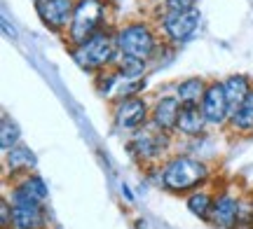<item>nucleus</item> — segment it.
Returning <instances> with one entry per match:
<instances>
[{"label": "nucleus", "instance_id": "1", "mask_svg": "<svg viewBox=\"0 0 253 229\" xmlns=\"http://www.w3.org/2000/svg\"><path fill=\"white\" fill-rule=\"evenodd\" d=\"M157 171V185L171 194H185L195 192L204 187L211 178V168L207 162L190 155H171Z\"/></svg>", "mask_w": 253, "mask_h": 229}, {"label": "nucleus", "instance_id": "2", "mask_svg": "<svg viewBox=\"0 0 253 229\" xmlns=\"http://www.w3.org/2000/svg\"><path fill=\"white\" fill-rule=\"evenodd\" d=\"M71 56L80 70L96 75L101 70H106V68L118 64V59H120L118 37H115V33L110 28H103L96 35H91L89 40L71 47Z\"/></svg>", "mask_w": 253, "mask_h": 229}, {"label": "nucleus", "instance_id": "3", "mask_svg": "<svg viewBox=\"0 0 253 229\" xmlns=\"http://www.w3.org/2000/svg\"><path fill=\"white\" fill-rule=\"evenodd\" d=\"M126 150L145 171H153L171 157V133H164L155 124H145L126 138Z\"/></svg>", "mask_w": 253, "mask_h": 229}, {"label": "nucleus", "instance_id": "4", "mask_svg": "<svg viewBox=\"0 0 253 229\" xmlns=\"http://www.w3.org/2000/svg\"><path fill=\"white\" fill-rule=\"evenodd\" d=\"M115 37H118L120 59H125V61H136V64L145 65L160 49V37L153 31V26L145 21H131V24L118 28Z\"/></svg>", "mask_w": 253, "mask_h": 229}, {"label": "nucleus", "instance_id": "5", "mask_svg": "<svg viewBox=\"0 0 253 229\" xmlns=\"http://www.w3.org/2000/svg\"><path fill=\"white\" fill-rule=\"evenodd\" d=\"M106 19H108V12L103 0H75L71 26L66 31V42L75 47L89 40L91 35L106 28Z\"/></svg>", "mask_w": 253, "mask_h": 229}, {"label": "nucleus", "instance_id": "6", "mask_svg": "<svg viewBox=\"0 0 253 229\" xmlns=\"http://www.w3.org/2000/svg\"><path fill=\"white\" fill-rule=\"evenodd\" d=\"M246 201L249 199L232 192V187H225V190L216 192L213 208H211V215H209V225L216 229H239Z\"/></svg>", "mask_w": 253, "mask_h": 229}, {"label": "nucleus", "instance_id": "7", "mask_svg": "<svg viewBox=\"0 0 253 229\" xmlns=\"http://www.w3.org/2000/svg\"><path fill=\"white\" fill-rule=\"evenodd\" d=\"M113 124L122 133H134L150 124V103L143 96H129L113 103Z\"/></svg>", "mask_w": 253, "mask_h": 229}, {"label": "nucleus", "instance_id": "8", "mask_svg": "<svg viewBox=\"0 0 253 229\" xmlns=\"http://www.w3.org/2000/svg\"><path fill=\"white\" fill-rule=\"evenodd\" d=\"M160 28H162L164 37L173 42V45H183L190 37L197 33L199 28V12L190 9V12H176V9H164L160 17Z\"/></svg>", "mask_w": 253, "mask_h": 229}, {"label": "nucleus", "instance_id": "9", "mask_svg": "<svg viewBox=\"0 0 253 229\" xmlns=\"http://www.w3.org/2000/svg\"><path fill=\"white\" fill-rule=\"evenodd\" d=\"M47 185L40 175L33 173H24L17 178H9V190L7 196L9 203H47Z\"/></svg>", "mask_w": 253, "mask_h": 229}, {"label": "nucleus", "instance_id": "10", "mask_svg": "<svg viewBox=\"0 0 253 229\" xmlns=\"http://www.w3.org/2000/svg\"><path fill=\"white\" fill-rule=\"evenodd\" d=\"M75 0H36V14L52 33H63L71 26Z\"/></svg>", "mask_w": 253, "mask_h": 229}, {"label": "nucleus", "instance_id": "11", "mask_svg": "<svg viewBox=\"0 0 253 229\" xmlns=\"http://www.w3.org/2000/svg\"><path fill=\"white\" fill-rule=\"evenodd\" d=\"M202 112L207 117L209 127H227L232 108H230L223 82H209L207 94L202 98Z\"/></svg>", "mask_w": 253, "mask_h": 229}, {"label": "nucleus", "instance_id": "12", "mask_svg": "<svg viewBox=\"0 0 253 229\" xmlns=\"http://www.w3.org/2000/svg\"><path fill=\"white\" fill-rule=\"evenodd\" d=\"M178 115H181V101L176 96H160L150 105V124H155L164 133H176Z\"/></svg>", "mask_w": 253, "mask_h": 229}, {"label": "nucleus", "instance_id": "13", "mask_svg": "<svg viewBox=\"0 0 253 229\" xmlns=\"http://www.w3.org/2000/svg\"><path fill=\"white\" fill-rule=\"evenodd\" d=\"M49 215L45 203H12V227L9 229H47Z\"/></svg>", "mask_w": 253, "mask_h": 229}, {"label": "nucleus", "instance_id": "14", "mask_svg": "<svg viewBox=\"0 0 253 229\" xmlns=\"http://www.w3.org/2000/svg\"><path fill=\"white\" fill-rule=\"evenodd\" d=\"M2 164H5V178H17L24 173L36 171V155L33 150L19 143L9 152H2Z\"/></svg>", "mask_w": 253, "mask_h": 229}, {"label": "nucleus", "instance_id": "15", "mask_svg": "<svg viewBox=\"0 0 253 229\" xmlns=\"http://www.w3.org/2000/svg\"><path fill=\"white\" fill-rule=\"evenodd\" d=\"M207 127L209 122L204 117V112H202V105H181L176 133H181L185 138H199Z\"/></svg>", "mask_w": 253, "mask_h": 229}, {"label": "nucleus", "instance_id": "16", "mask_svg": "<svg viewBox=\"0 0 253 229\" xmlns=\"http://www.w3.org/2000/svg\"><path fill=\"white\" fill-rule=\"evenodd\" d=\"M209 82L204 77H185L176 84L173 96L181 101V105H202V98L207 94Z\"/></svg>", "mask_w": 253, "mask_h": 229}, {"label": "nucleus", "instance_id": "17", "mask_svg": "<svg viewBox=\"0 0 253 229\" xmlns=\"http://www.w3.org/2000/svg\"><path fill=\"white\" fill-rule=\"evenodd\" d=\"M227 129L239 133V136H251L253 133V89L244 98V103L237 110H232L230 122H227Z\"/></svg>", "mask_w": 253, "mask_h": 229}, {"label": "nucleus", "instance_id": "18", "mask_svg": "<svg viewBox=\"0 0 253 229\" xmlns=\"http://www.w3.org/2000/svg\"><path fill=\"white\" fill-rule=\"evenodd\" d=\"M213 199H216V194L209 192L207 187H199V190H195V192H190L185 196V206H188V211L195 218L209 222V215H211V208H213Z\"/></svg>", "mask_w": 253, "mask_h": 229}, {"label": "nucleus", "instance_id": "19", "mask_svg": "<svg viewBox=\"0 0 253 229\" xmlns=\"http://www.w3.org/2000/svg\"><path fill=\"white\" fill-rule=\"evenodd\" d=\"M223 87H225L227 101H230V108H232V110H237V108L244 103V98L253 89L251 80H249L246 75H230V77L223 80Z\"/></svg>", "mask_w": 253, "mask_h": 229}, {"label": "nucleus", "instance_id": "20", "mask_svg": "<svg viewBox=\"0 0 253 229\" xmlns=\"http://www.w3.org/2000/svg\"><path fill=\"white\" fill-rule=\"evenodd\" d=\"M19 143H21V131H19L17 122L5 112L2 119H0V150H2V152H9V150L17 147Z\"/></svg>", "mask_w": 253, "mask_h": 229}, {"label": "nucleus", "instance_id": "21", "mask_svg": "<svg viewBox=\"0 0 253 229\" xmlns=\"http://www.w3.org/2000/svg\"><path fill=\"white\" fill-rule=\"evenodd\" d=\"M199 0H164V7L167 9H176V12H190V9H197Z\"/></svg>", "mask_w": 253, "mask_h": 229}, {"label": "nucleus", "instance_id": "22", "mask_svg": "<svg viewBox=\"0 0 253 229\" xmlns=\"http://www.w3.org/2000/svg\"><path fill=\"white\" fill-rule=\"evenodd\" d=\"M0 227L2 229L12 227V203H9L5 194H2V203H0Z\"/></svg>", "mask_w": 253, "mask_h": 229}, {"label": "nucleus", "instance_id": "23", "mask_svg": "<svg viewBox=\"0 0 253 229\" xmlns=\"http://www.w3.org/2000/svg\"><path fill=\"white\" fill-rule=\"evenodd\" d=\"M33 2H36V0H33Z\"/></svg>", "mask_w": 253, "mask_h": 229}, {"label": "nucleus", "instance_id": "24", "mask_svg": "<svg viewBox=\"0 0 253 229\" xmlns=\"http://www.w3.org/2000/svg\"><path fill=\"white\" fill-rule=\"evenodd\" d=\"M251 199H253V196H251Z\"/></svg>", "mask_w": 253, "mask_h": 229}]
</instances>
